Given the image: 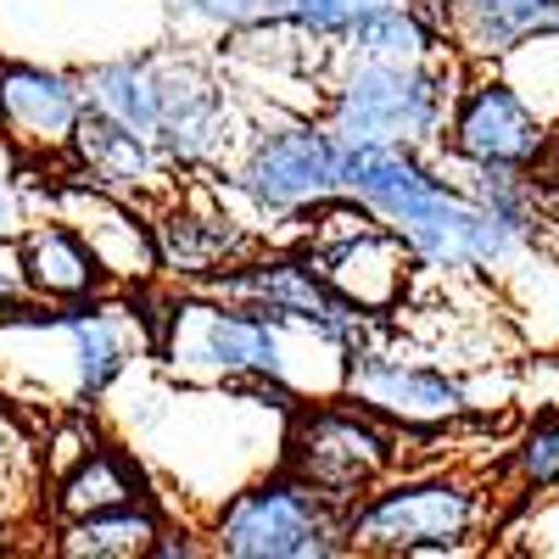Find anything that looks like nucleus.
Listing matches in <instances>:
<instances>
[{"label":"nucleus","instance_id":"obj_2","mask_svg":"<svg viewBox=\"0 0 559 559\" xmlns=\"http://www.w3.org/2000/svg\"><path fill=\"white\" fill-rule=\"evenodd\" d=\"M347 543L353 532L336 515V498H324L302 476L263 481L218 515V554L236 559H324Z\"/></svg>","mask_w":559,"mask_h":559},{"label":"nucleus","instance_id":"obj_22","mask_svg":"<svg viewBox=\"0 0 559 559\" xmlns=\"http://www.w3.org/2000/svg\"><path fill=\"white\" fill-rule=\"evenodd\" d=\"M515 464H521V476H526L532 487H554V481H559V414H543L537 426L521 437Z\"/></svg>","mask_w":559,"mask_h":559},{"label":"nucleus","instance_id":"obj_9","mask_svg":"<svg viewBox=\"0 0 559 559\" xmlns=\"http://www.w3.org/2000/svg\"><path fill=\"white\" fill-rule=\"evenodd\" d=\"M453 146L471 163H509V168H532L548 152V129L543 118L515 96L509 84H476L453 112Z\"/></svg>","mask_w":559,"mask_h":559},{"label":"nucleus","instance_id":"obj_8","mask_svg":"<svg viewBox=\"0 0 559 559\" xmlns=\"http://www.w3.org/2000/svg\"><path fill=\"white\" fill-rule=\"evenodd\" d=\"M336 163H342V146L331 134H319V129H280V134H269L263 146L252 152L241 185L263 207H308V202H324L331 191H342Z\"/></svg>","mask_w":559,"mask_h":559},{"label":"nucleus","instance_id":"obj_21","mask_svg":"<svg viewBox=\"0 0 559 559\" xmlns=\"http://www.w3.org/2000/svg\"><path fill=\"white\" fill-rule=\"evenodd\" d=\"M353 39L369 57H397V62H414L419 51H426V28H419L414 12H403L397 0H386V7H376L369 17H358Z\"/></svg>","mask_w":559,"mask_h":559},{"label":"nucleus","instance_id":"obj_28","mask_svg":"<svg viewBox=\"0 0 559 559\" xmlns=\"http://www.w3.org/2000/svg\"><path fill=\"white\" fill-rule=\"evenodd\" d=\"M0 302H7V286H0Z\"/></svg>","mask_w":559,"mask_h":559},{"label":"nucleus","instance_id":"obj_15","mask_svg":"<svg viewBox=\"0 0 559 559\" xmlns=\"http://www.w3.org/2000/svg\"><path fill=\"white\" fill-rule=\"evenodd\" d=\"M73 152L90 174V185H102V191H134V185H152V140L96 112L90 107L73 129Z\"/></svg>","mask_w":559,"mask_h":559},{"label":"nucleus","instance_id":"obj_20","mask_svg":"<svg viewBox=\"0 0 559 559\" xmlns=\"http://www.w3.org/2000/svg\"><path fill=\"white\" fill-rule=\"evenodd\" d=\"M157 263L174 274H213L224 258H236L241 236L229 229V218H197V213H168L157 229Z\"/></svg>","mask_w":559,"mask_h":559},{"label":"nucleus","instance_id":"obj_17","mask_svg":"<svg viewBox=\"0 0 559 559\" xmlns=\"http://www.w3.org/2000/svg\"><path fill=\"white\" fill-rule=\"evenodd\" d=\"M134 498H140V471L118 448L102 442L84 464H73V471L57 481L51 509L62 521H79V515H102V509H118V503H134Z\"/></svg>","mask_w":559,"mask_h":559},{"label":"nucleus","instance_id":"obj_1","mask_svg":"<svg viewBox=\"0 0 559 559\" xmlns=\"http://www.w3.org/2000/svg\"><path fill=\"white\" fill-rule=\"evenodd\" d=\"M336 179L347 197L392 218L397 236L437 269L492 263L503 258L509 236H515V224H503L492 207L448 197L414 157H403V146H342Z\"/></svg>","mask_w":559,"mask_h":559},{"label":"nucleus","instance_id":"obj_25","mask_svg":"<svg viewBox=\"0 0 559 559\" xmlns=\"http://www.w3.org/2000/svg\"><path fill=\"white\" fill-rule=\"evenodd\" d=\"M297 0H197V12L218 23H263V17H292Z\"/></svg>","mask_w":559,"mask_h":559},{"label":"nucleus","instance_id":"obj_11","mask_svg":"<svg viewBox=\"0 0 559 559\" xmlns=\"http://www.w3.org/2000/svg\"><path fill=\"white\" fill-rule=\"evenodd\" d=\"M0 118H7L12 140L23 146H73V129L84 118L79 90L45 68H0Z\"/></svg>","mask_w":559,"mask_h":559},{"label":"nucleus","instance_id":"obj_27","mask_svg":"<svg viewBox=\"0 0 559 559\" xmlns=\"http://www.w3.org/2000/svg\"><path fill=\"white\" fill-rule=\"evenodd\" d=\"M7 163H12V129H7V118H0V179H12Z\"/></svg>","mask_w":559,"mask_h":559},{"label":"nucleus","instance_id":"obj_12","mask_svg":"<svg viewBox=\"0 0 559 559\" xmlns=\"http://www.w3.org/2000/svg\"><path fill=\"white\" fill-rule=\"evenodd\" d=\"M448 28L471 57H509L532 34L559 28V0H442Z\"/></svg>","mask_w":559,"mask_h":559},{"label":"nucleus","instance_id":"obj_24","mask_svg":"<svg viewBox=\"0 0 559 559\" xmlns=\"http://www.w3.org/2000/svg\"><path fill=\"white\" fill-rule=\"evenodd\" d=\"M102 442H96V431L84 426V419H68V426H57V437H51V453H45V471H51L57 481L73 471V464H84L90 453H96Z\"/></svg>","mask_w":559,"mask_h":559},{"label":"nucleus","instance_id":"obj_26","mask_svg":"<svg viewBox=\"0 0 559 559\" xmlns=\"http://www.w3.org/2000/svg\"><path fill=\"white\" fill-rule=\"evenodd\" d=\"M17 229V185L0 179V236H12Z\"/></svg>","mask_w":559,"mask_h":559},{"label":"nucleus","instance_id":"obj_14","mask_svg":"<svg viewBox=\"0 0 559 559\" xmlns=\"http://www.w3.org/2000/svg\"><path fill=\"white\" fill-rule=\"evenodd\" d=\"M23 280L39 292V297H57V302H84L96 297L102 286V258L90 247L79 229H62V224H39L23 236Z\"/></svg>","mask_w":559,"mask_h":559},{"label":"nucleus","instance_id":"obj_5","mask_svg":"<svg viewBox=\"0 0 559 559\" xmlns=\"http://www.w3.org/2000/svg\"><path fill=\"white\" fill-rule=\"evenodd\" d=\"M157 353L185 369H207V376H280L286 347H280L274 313L252 308H213V302H174L157 324Z\"/></svg>","mask_w":559,"mask_h":559},{"label":"nucleus","instance_id":"obj_10","mask_svg":"<svg viewBox=\"0 0 559 559\" xmlns=\"http://www.w3.org/2000/svg\"><path fill=\"white\" fill-rule=\"evenodd\" d=\"M347 392L376 408L386 419H403V426H442L464 408V386L437 376V369H408L397 358L381 353H347Z\"/></svg>","mask_w":559,"mask_h":559},{"label":"nucleus","instance_id":"obj_4","mask_svg":"<svg viewBox=\"0 0 559 559\" xmlns=\"http://www.w3.org/2000/svg\"><path fill=\"white\" fill-rule=\"evenodd\" d=\"M207 292L229 297V302H247V308H263L274 319H302L308 331L336 342L342 353H358L364 331H369V308H358L324 269L297 263V258H269V263L229 269V274H207Z\"/></svg>","mask_w":559,"mask_h":559},{"label":"nucleus","instance_id":"obj_23","mask_svg":"<svg viewBox=\"0 0 559 559\" xmlns=\"http://www.w3.org/2000/svg\"><path fill=\"white\" fill-rule=\"evenodd\" d=\"M376 7H386V0H297L292 23H302L313 34H353V23L369 17Z\"/></svg>","mask_w":559,"mask_h":559},{"label":"nucleus","instance_id":"obj_7","mask_svg":"<svg viewBox=\"0 0 559 559\" xmlns=\"http://www.w3.org/2000/svg\"><path fill=\"white\" fill-rule=\"evenodd\" d=\"M292 476L319 487L324 498H358L392 464V437L347 408H302L292 419Z\"/></svg>","mask_w":559,"mask_h":559},{"label":"nucleus","instance_id":"obj_19","mask_svg":"<svg viewBox=\"0 0 559 559\" xmlns=\"http://www.w3.org/2000/svg\"><path fill=\"white\" fill-rule=\"evenodd\" d=\"M90 107L140 129L146 140H157L163 129V90H157V68L146 62H107L90 73Z\"/></svg>","mask_w":559,"mask_h":559},{"label":"nucleus","instance_id":"obj_13","mask_svg":"<svg viewBox=\"0 0 559 559\" xmlns=\"http://www.w3.org/2000/svg\"><path fill=\"white\" fill-rule=\"evenodd\" d=\"M163 90V129L157 140L174 157H207L224 134V96L197 68H157Z\"/></svg>","mask_w":559,"mask_h":559},{"label":"nucleus","instance_id":"obj_16","mask_svg":"<svg viewBox=\"0 0 559 559\" xmlns=\"http://www.w3.org/2000/svg\"><path fill=\"white\" fill-rule=\"evenodd\" d=\"M118 313L123 308H68V313H57V331L73 342V364H79V376H73L79 403H96L129 358V336H123Z\"/></svg>","mask_w":559,"mask_h":559},{"label":"nucleus","instance_id":"obj_18","mask_svg":"<svg viewBox=\"0 0 559 559\" xmlns=\"http://www.w3.org/2000/svg\"><path fill=\"white\" fill-rule=\"evenodd\" d=\"M152 548H157V521H152V509H134V503L102 509V515H79L57 537V554H68V559H134Z\"/></svg>","mask_w":559,"mask_h":559},{"label":"nucleus","instance_id":"obj_3","mask_svg":"<svg viewBox=\"0 0 559 559\" xmlns=\"http://www.w3.org/2000/svg\"><path fill=\"white\" fill-rule=\"evenodd\" d=\"M442 118V90L431 73H419L414 62L376 57L347 73L336 90V146H408L426 140Z\"/></svg>","mask_w":559,"mask_h":559},{"label":"nucleus","instance_id":"obj_6","mask_svg":"<svg viewBox=\"0 0 559 559\" xmlns=\"http://www.w3.org/2000/svg\"><path fill=\"white\" fill-rule=\"evenodd\" d=\"M476 521V492L464 481H414L364 503L347 521L353 548L369 554H448Z\"/></svg>","mask_w":559,"mask_h":559}]
</instances>
